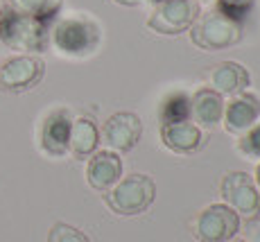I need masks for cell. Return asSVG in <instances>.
Segmentation results:
<instances>
[{"label": "cell", "instance_id": "obj_1", "mask_svg": "<svg viewBox=\"0 0 260 242\" xmlns=\"http://www.w3.org/2000/svg\"><path fill=\"white\" fill-rule=\"evenodd\" d=\"M54 48L66 57H88L98 50L102 41V29L86 14H75L66 16L50 29Z\"/></svg>", "mask_w": 260, "mask_h": 242}, {"label": "cell", "instance_id": "obj_2", "mask_svg": "<svg viewBox=\"0 0 260 242\" xmlns=\"http://www.w3.org/2000/svg\"><path fill=\"white\" fill-rule=\"evenodd\" d=\"M50 29L52 23L7 7L0 18V41L21 52H43L50 43Z\"/></svg>", "mask_w": 260, "mask_h": 242}, {"label": "cell", "instance_id": "obj_3", "mask_svg": "<svg viewBox=\"0 0 260 242\" xmlns=\"http://www.w3.org/2000/svg\"><path fill=\"white\" fill-rule=\"evenodd\" d=\"M156 197V184L149 174H129L120 179L116 186L107 190L104 201L116 215L122 218H132V215H141L152 206Z\"/></svg>", "mask_w": 260, "mask_h": 242}, {"label": "cell", "instance_id": "obj_4", "mask_svg": "<svg viewBox=\"0 0 260 242\" xmlns=\"http://www.w3.org/2000/svg\"><path fill=\"white\" fill-rule=\"evenodd\" d=\"M190 39L202 50H224L242 41V25L213 9L199 14V18L190 27Z\"/></svg>", "mask_w": 260, "mask_h": 242}, {"label": "cell", "instance_id": "obj_5", "mask_svg": "<svg viewBox=\"0 0 260 242\" xmlns=\"http://www.w3.org/2000/svg\"><path fill=\"white\" fill-rule=\"evenodd\" d=\"M240 233V215L226 204H211L197 215L192 235L199 242H229Z\"/></svg>", "mask_w": 260, "mask_h": 242}, {"label": "cell", "instance_id": "obj_6", "mask_svg": "<svg viewBox=\"0 0 260 242\" xmlns=\"http://www.w3.org/2000/svg\"><path fill=\"white\" fill-rule=\"evenodd\" d=\"M199 3L197 0H166L156 5L147 18V27L166 37H177L188 32L199 18Z\"/></svg>", "mask_w": 260, "mask_h": 242}, {"label": "cell", "instance_id": "obj_7", "mask_svg": "<svg viewBox=\"0 0 260 242\" xmlns=\"http://www.w3.org/2000/svg\"><path fill=\"white\" fill-rule=\"evenodd\" d=\"M46 75V64L32 54H18L0 66V90L3 93H25L34 88Z\"/></svg>", "mask_w": 260, "mask_h": 242}, {"label": "cell", "instance_id": "obj_8", "mask_svg": "<svg viewBox=\"0 0 260 242\" xmlns=\"http://www.w3.org/2000/svg\"><path fill=\"white\" fill-rule=\"evenodd\" d=\"M219 190L226 206H231L236 213L247 215V218H256L260 213V190L247 172L236 170V172L224 174Z\"/></svg>", "mask_w": 260, "mask_h": 242}, {"label": "cell", "instance_id": "obj_9", "mask_svg": "<svg viewBox=\"0 0 260 242\" xmlns=\"http://www.w3.org/2000/svg\"><path fill=\"white\" fill-rule=\"evenodd\" d=\"M141 134H143V123L132 111L113 113L102 127V140L107 143V147H111V152H120V154L132 152L138 145V140H141Z\"/></svg>", "mask_w": 260, "mask_h": 242}, {"label": "cell", "instance_id": "obj_10", "mask_svg": "<svg viewBox=\"0 0 260 242\" xmlns=\"http://www.w3.org/2000/svg\"><path fill=\"white\" fill-rule=\"evenodd\" d=\"M71 129H73V115L68 109H54L46 115L41 125V149L50 156H63L68 152L71 143Z\"/></svg>", "mask_w": 260, "mask_h": 242}, {"label": "cell", "instance_id": "obj_11", "mask_svg": "<svg viewBox=\"0 0 260 242\" xmlns=\"http://www.w3.org/2000/svg\"><path fill=\"white\" fill-rule=\"evenodd\" d=\"M260 115V100L253 93H238L224 107V129L231 134H242L256 125Z\"/></svg>", "mask_w": 260, "mask_h": 242}, {"label": "cell", "instance_id": "obj_12", "mask_svg": "<svg viewBox=\"0 0 260 242\" xmlns=\"http://www.w3.org/2000/svg\"><path fill=\"white\" fill-rule=\"evenodd\" d=\"M122 176V161H120L118 152H95L88 159L86 165V181L88 186L95 190H109L111 186H116Z\"/></svg>", "mask_w": 260, "mask_h": 242}, {"label": "cell", "instance_id": "obj_13", "mask_svg": "<svg viewBox=\"0 0 260 242\" xmlns=\"http://www.w3.org/2000/svg\"><path fill=\"white\" fill-rule=\"evenodd\" d=\"M251 82L247 68L238 62H219L217 66L211 68L208 73V84L213 90H217L219 95H238L244 93Z\"/></svg>", "mask_w": 260, "mask_h": 242}, {"label": "cell", "instance_id": "obj_14", "mask_svg": "<svg viewBox=\"0 0 260 242\" xmlns=\"http://www.w3.org/2000/svg\"><path fill=\"white\" fill-rule=\"evenodd\" d=\"M224 115V100L217 90L213 88H199L190 98V118L199 123L202 127L213 129Z\"/></svg>", "mask_w": 260, "mask_h": 242}, {"label": "cell", "instance_id": "obj_15", "mask_svg": "<svg viewBox=\"0 0 260 242\" xmlns=\"http://www.w3.org/2000/svg\"><path fill=\"white\" fill-rule=\"evenodd\" d=\"M161 140L168 149L179 154H190L202 145V132L197 125L190 120L186 123H172V125H161Z\"/></svg>", "mask_w": 260, "mask_h": 242}, {"label": "cell", "instance_id": "obj_16", "mask_svg": "<svg viewBox=\"0 0 260 242\" xmlns=\"http://www.w3.org/2000/svg\"><path fill=\"white\" fill-rule=\"evenodd\" d=\"M100 145V129L91 118H77L73 120L71 129V143L68 152H73L75 159H88L98 152Z\"/></svg>", "mask_w": 260, "mask_h": 242}, {"label": "cell", "instance_id": "obj_17", "mask_svg": "<svg viewBox=\"0 0 260 242\" xmlns=\"http://www.w3.org/2000/svg\"><path fill=\"white\" fill-rule=\"evenodd\" d=\"M63 0H7V7L14 12L27 14V16L41 18V21L54 23Z\"/></svg>", "mask_w": 260, "mask_h": 242}, {"label": "cell", "instance_id": "obj_18", "mask_svg": "<svg viewBox=\"0 0 260 242\" xmlns=\"http://www.w3.org/2000/svg\"><path fill=\"white\" fill-rule=\"evenodd\" d=\"M158 118H161V125L186 123V120H190V95L183 93V90L170 93L168 98L161 102Z\"/></svg>", "mask_w": 260, "mask_h": 242}, {"label": "cell", "instance_id": "obj_19", "mask_svg": "<svg viewBox=\"0 0 260 242\" xmlns=\"http://www.w3.org/2000/svg\"><path fill=\"white\" fill-rule=\"evenodd\" d=\"M251 7H253V0H215V9L219 14H224V16L233 18L240 25L249 16Z\"/></svg>", "mask_w": 260, "mask_h": 242}, {"label": "cell", "instance_id": "obj_20", "mask_svg": "<svg viewBox=\"0 0 260 242\" xmlns=\"http://www.w3.org/2000/svg\"><path fill=\"white\" fill-rule=\"evenodd\" d=\"M48 242H91V240H88V235L84 231L75 229L71 224H63V222H57L50 229Z\"/></svg>", "mask_w": 260, "mask_h": 242}, {"label": "cell", "instance_id": "obj_21", "mask_svg": "<svg viewBox=\"0 0 260 242\" xmlns=\"http://www.w3.org/2000/svg\"><path fill=\"white\" fill-rule=\"evenodd\" d=\"M238 152L251 159H260V125L247 129V134L238 140Z\"/></svg>", "mask_w": 260, "mask_h": 242}, {"label": "cell", "instance_id": "obj_22", "mask_svg": "<svg viewBox=\"0 0 260 242\" xmlns=\"http://www.w3.org/2000/svg\"><path fill=\"white\" fill-rule=\"evenodd\" d=\"M242 240L244 242H260V218H249L242 226Z\"/></svg>", "mask_w": 260, "mask_h": 242}, {"label": "cell", "instance_id": "obj_23", "mask_svg": "<svg viewBox=\"0 0 260 242\" xmlns=\"http://www.w3.org/2000/svg\"><path fill=\"white\" fill-rule=\"evenodd\" d=\"M113 3H118V5H124V7H136V5H141L143 0H113Z\"/></svg>", "mask_w": 260, "mask_h": 242}, {"label": "cell", "instance_id": "obj_24", "mask_svg": "<svg viewBox=\"0 0 260 242\" xmlns=\"http://www.w3.org/2000/svg\"><path fill=\"white\" fill-rule=\"evenodd\" d=\"M253 184H256V188L260 190V163H258V168H256V176H253Z\"/></svg>", "mask_w": 260, "mask_h": 242}, {"label": "cell", "instance_id": "obj_25", "mask_svg": "<svg viewBox=\"0 0 260 242\" xmlns=\"http://www.w3.org/2000/svg\"><path fill=\"white\" fill-rule=\"evenodd\" d=\"M5 9H7V3H5V0H0V18H3Z\"/></svg>", "mask_w": 260, "mask_h": 242}, {"label": "cell", "instance_id": "obj_26", "mask_svg": "<svg viewBox=\"0 0 260 242\" xmlns=\"http://www.w3.org/2000/svg\"><path fill=\"white\" fill-rule=\"evenodd\" d=\"M152 5H161V3H166V0H149Z\"/></svg>", "mask_w": 260, "mask_h": 242}, {"label": "cell", "instance_id": "obj_27", "mask_svg": "<svg viewBox=\"0 0 260 242\" xmlns=\"http://www.w3.org/2000/svg\"><path fill=\"white\" fill-rule=\"evenodd\" d=\"M229 242H244V240H229Z\"/></svg>", "mask_w": 260, "mask_h": 242}]
</instances>
